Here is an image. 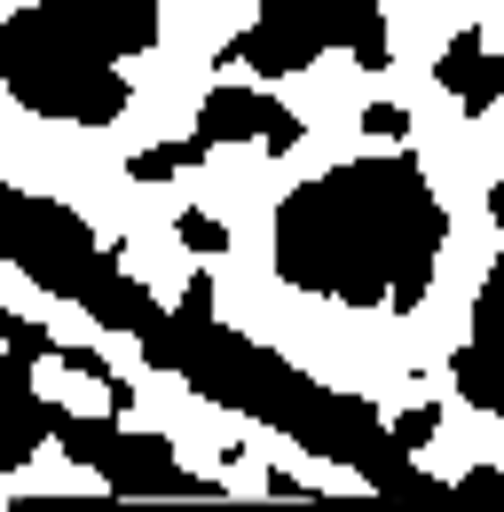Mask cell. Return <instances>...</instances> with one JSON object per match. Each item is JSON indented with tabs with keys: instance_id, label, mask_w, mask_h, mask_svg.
<instances>
[{
	"instance_id": "7",
	"label": "cell",
	"mask_w": 504,
	"mask_h": 512,
	"mask_svg": "<svg viewBox=\"0 0 504 512\" xmlns=\"http://www.w3.org/2000/svg\"><path fill=\"white\" fill-rule=\"evenodd\" d=\"M449 379L473 410H504V339H465L449 355Z\"/></svg>"
},
{
	"instance_id": "5",
	"label": "cell",
	"mask_w": 504,
	"mask_h": 512,
	"mask_svg": "<svg viewBox=\"0 0 504 512\" xmlns=\"http://www.w3.org/2000/svg\"><path fill=\"white\" fill-rule=\"evenodd\" d=\"M315 56H323V32H308V24H252V32H237L229 48H221V64H245L260 71V79H284V71H308Z\"/></svg>"
},
{
	"instance_id": "18",
	"label": "cell",
	"mask_w": 504,
	"mask_h": 512,
	"mask_svg": "<svg viewBox=\"0 0 504 512\" xmlns=\"http://www.w3.org/2000/svg\"><path fill=\"white\" fill-rule=\"evenodd\" d=\"M489 213H497V229H504V182H497V197H489Z\"/></svg>"
},
{
	"instance_id": "10",
	"label": "cell",
	"mask_w": 504,
	"mask_h": 512,
	"mask_svg": "<svg viewBox=\"0 0 504 512\" xmlns=\"http://www.w3.org/2000/svg\"><path fill=\"white\" fill-rule=\"evenodd\" d=\"M0 347H8V355H24V363H48V355H56V331H48V323H32V316H8V308H0Z\"/></svg>"
},
{
	"instance_id": "15",
	"label": "cell",
	"mask_w": 504,
	"mask_h": 512,
	"mask_svg": "<svg viewBox=\"0 0 504 512\" xmlns=\"http://www.w3.org/2000/svg\"><path fill=\"white\" fill-rule=\"evenodd\" d=\"M434 426H441V410H434V402H418V410L394 418V442H402V449H426V442H434Z\"/></svg>"
},
{
	"instance_id": "6",
	"label": "cell",
	"mask_w": 504,
	"mask_h": 512,
	"mask_svg": "<svg viewBox=\"0 0 504 512\" xmlns=\"http://www.w3.org/2000/svg\"><path fill=\"white\" fill-rule=\"evenodd\" d=\"M79 308H87V316L103 323V331H134V339H142V331L158 323V300H150L142 284H126V276L111 268V260H103V268L87 276V292H79Z\"/></svg>"
},
{
	"instance_id": "2",
	"label": "cell",
	"mask_w": 504,
	"mask_h": 512,
	"mask_svg": "<svg viewBox=\"0 0 504 512\" xmlns=\"http://www.w3.org/2000/svg\"><path fill=\"white\" fill-rule=\"evenodd\" d=\"M158 40V0H32L0 24V79L24 111L111 127L126 111V56Z\"/></svg>"
},
{
	"instance_id": "12",
	"label": "cell",
	"mask_w": 504,
	"mask_h": 512,
	"mask_svg": "<svg viewBox=\"0 0 504 512\" xmlns=\"http://www.w3.org/2000/svg\"><path fill=\"white\" fill-rule=\"evenodd\" d=\"M473 64H481V32H457V40L441 48L434 79H441V87H449V95H457V87H465V71H473Z\"/></svg>"
},
{
	"instance_id": "17",
	"label": "cell",
	"mask_w": 504,
	"mask_h": 512,
	"mask_svg": "<svg viewBox=\"0 0 504 512\" xmlns=\"http://www.w3.org/2000/svg\"><path fill=\"white\" fill-rule=\"evenodd\" d=\"M174 316H189V323L213 316V276H189V292H182V308H174Z\"/></svg>"
},
{
	"instance_id": "14",
	"label": "cell",
	"mask_w": 504,
	"mask_h": 512,
	"mask_svg": "<svg viewBox=\"0 0 504 512\" xmlns=\"http://www.w3.org/2000/svg\"><path fill=\"white\" fill-rule=\"evenodd\" d=\"M174 237H182L189 253H221V245H229V229H221L213 213H182V221H174Z\"/></svg>"
},
{
	"instance_id": "13",
	"label": "cell",
	"mask_w": 504,
	"mask_h": 512,
	"mask_svg": "<svg viewBox=\"0 0 504 512\" xmlns=\"http://www.w3.org/2000/svg\"><path fill=\"white\" fill-rule=\"evenodd\" d=\"M24 402H32V363H24V355H0V426H8Z\"/></svg>"
},
{
	"instance_id": "11",
	"label": "cell",
	"mask_w": 504,
	"mask_h": 512,
	"mask_svg": "<svg viewBox=\"0 0 504 512\" xmlns=\"http://www.w3.org/2000/svg\"><path fill=\"white\" fill-rule=\"evenodd\" d=\"M260 16L268 24H308V32H323V48H331V0H260Z\"/></svg>"
},
{
	"instance_id": "4",
	"label": "cell",
	"mask_w": 504,
	"mask_h": 512,
	"mask_svg": "<svg viewBox=\"0 0 504 512\" xmlns=\"http://www.w3.org/2000/svg\"><path fill=\"white\" fill-rule=\"evenodd\" d=\"M197 134L221 150V142H260V150H300V111H284L276 95H260V87H213L205 95V111H197Z\"/></svg>"
},
{
	"instance_id": "16",
	"label": "cell",
	"mask_w": 504,
	"mask_h": 512,
	"mask_svg": "<svg viewBox=\"0 0 504 512\" xmlns=\"http://www.w3.org/2000/svg\"><path fill=\"white\" fill-rule=\"evenodd\" d=\"M363 134H371V142H402V134H410V111H402V103H371V111H363Z\"/></svg>"
},
{
	"instance_id": "8",
	"label": "cell",
	"mask_w": 504,
	"mask_h": 512,
	"mask_svg": "<svg viewBox=\"0 0 504 512\" xmlns=\"http://www.w3.org/2000/svg\"><path fill=\"white\" fill-rule=\"evenodd\" d=\"M205 150H213L205 134H182V142H150V150H134V158H126V174H134V182H174V174H197V166H205Z\"/></svg>"
},
{
	"instance_id": "3",
	"label": "cell",
	"mask_w": 504,
	"mask_h": 512,
	"mask_svg": "<svg viewBox=\"0 0 504 512\" xmlns=\"http://www.w3.org/2000/svg\"><path fill=\"white\" fill-rule=\"evenodd\" d=\"M95 473L119 497H221V481L189 473L166 434H111V449L95 457Z\"/></svg>"
},
{
	"instance_id": "1",
	"label": "cell",
	"mask_w": 504,
	"mask_h": 512,
	"mask_svg": "<svg viewBox=\"0 0 504 512\" xmlns=\"http://www.w3.org/2000/svg\"><path fill=\"white\" fill-rule=\"evenodd\" d=\"M449 213L426 190L418 158H355L276 205V276L292 292L339 308H394L410 316L434 284Z\"/></svg>"
},
{
	"instance_id": "9",
	"label": "cell",
	"mask_w": 504,
	"mask_h": 512,
	"mask_svg": "<svg viewBox=\"0 0 504 512\" xmlns=\"http://www.w3.org/2000/svg\"><path fill=\"white\" fill-rule=\"evenodd\" d=\"M457 103H465L473 119H489V111L504 103V56H489V48H481V64L465 71V87H457Z\"/></svg>"
}]
</instances>
